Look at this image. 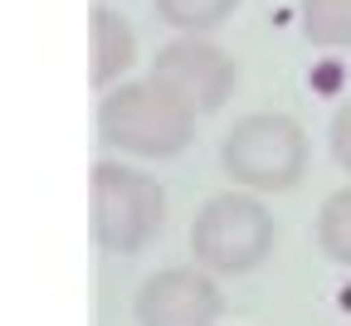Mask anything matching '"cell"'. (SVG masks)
Segmentation results:
<instances>
[{"mask_svg": "<svg viewBox=\"0 0 351 326\" xmlns=\"http://www.w3.org/2000/svg\"><path fill=\"white\" fill-rule=\"evenodd\" d=\"M274 214L263 210L258 195H215L200 205L191 224V253L205 273H254L274 253Z\"/></svg>", "mask_w": 351, "mask_h": 326, "instance_id": "277c9868", "label": "cell"}, {"mask_svg": "<svg viewBox=\"0 0 351 326\" xmlns=\"http://www.w3.org/2000/svg\"><path fill=\"white\" fill-rule=\"evenodd\" d=\"M166 224V190L122 161H98L88 175V234L103 253H142Z\"/></svg>", "mask_w": 351, "mask_h": 326, "instance_id": "6da1fadb", "label": "cell"}, {"mask_svg": "<svg viewBox=\"0 0 351 326\" xmlns=\"http://www.w3.org/2000/svg\"><path fill=\"white\" fill-rule=\"evenodd\" d=\"M152 10L161 25L181 34H210L239 10V0H152Z\"/></svg>", "mask_w": 351, "mask_h": 326, "instance_id": "ba28073f", "label": "cell"}, {"mask_svg": "<svg viewBox=\"0 0 351 326\" xmlns=\"http://www.w3.org/2000/svg\"><path fill=\"white\" fill-rule=\"evenodd\" d=\"M317 249H322V258L351 268V185L327 195V205L317 210Z\"/></svg>", "mask_w": 351, "mask_h": 326, "instance_id": "30bf717a", "label": "cell"}, {"mask_svg": "<svg viewBox=\"0 0 351 326\" xmlns=\"http://www.w3.org/2000/svg\"><path fill=\"white\" fill-rule=\"evenodd\" d=\"M219 166L244 190H293L307 171V136L288 112H249L225 131Z\"/></svg>", "mask_w": 351, "mask_h": 326, "instance_id": "3957f363", "label": "cell"}, {"mask_svg": "<svg viewBox=\"0 0 351 326\" xmlns=\"http://www.w3.org/2000/svg\"><path fill=\"white\" fill-rule=\"evenodd\" d=\"M302 34L317 49H351V0H302Z\"/></svg>", "mask_w": 351, "mask_h": 326, "instance_id": "9c48e42d", "label": "cell"}, {"mask_svg": "<svg viewBox=\"0 0 351 326\" xmlns=\"http://www.w3.org/2000/svg\"><path fill=\"white\" fill-rule=\"evenodd\" d=\"M219 312H225V297L200 263L152 273L137 288V302H132L137 326H215Z\"/></svg>", "mask_w": 351, "mask_h": 326, "instance_id": "8992f818", "label": "cell"}, {"mask_svg": "<svg viewBox=\"0 0 351 326\" xmlns=\"http://www.w3.org/2000/svg\"><path fill=\"white\" fill-rule=\"evenodd\" d=\"M88 78H93V88H112L132 64H137V34H132V25L108 10V5H93V15H88Z\"/></svg>", "mask_w": 351, "mask_h": 326, "instance_id": "52a82bcc", "label": "cell"}, {"mask_svg": "<svg viewBox=\"0 0 351 326\" xmlns=\"http://www.w3.org/2000/svg\"><path fill=\"white\" fill-rule=\"evenodd\" d=\"M98 136L117 151L132 156H176L191 147L195 136V112L171 98L156 78L142 83H117L108 88V98L98 103Z\"/></svg>", "mask_w": 351, "mask_h": 326, "instance_id": "7a4b0ae2", "label": "cell"}, {"mask_svg": "<svg viewBox=\"0 0 351 326\" xmlns=\"http://www.w3.org/2000/svg\"><path fill=\"white\" fill-rule=\"evenodd\" d=\"M152 78L171 92V98H181L195 117H205V112H219L230 103V92L239 83V68L205 34H181V39H171V44L156 49Z\"/></svg>", "mask_w": 351, "mask_h": 326, "instance_id": "5b68a950", "label": "cell"}, {"mask_svg": "<svg viewBox=\"0 0 351 326\" xmlns=\"http://www.w3.org/2000/svg\"><path fill=\"white\" fill-rule=\"evenodd\" d=\"M327 142H332V161L351 175V98L337 108V117H332V136H327Z\"/></svg>", "mask_w": 351, "mask_h": 326, "instance_id": "8fae6325", "label": "cell"}]
</instances>
